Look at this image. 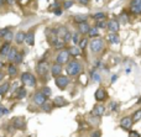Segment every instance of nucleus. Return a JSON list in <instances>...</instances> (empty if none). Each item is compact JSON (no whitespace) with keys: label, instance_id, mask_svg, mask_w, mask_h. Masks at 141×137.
<instances>
[{"label":"nucleus","instance_id":"de8ad7c7","mask_svg":"<svg viewBox=\"0 0 141 137\" xmlns=\"http://www.w3.org/2000/svg\"><path fill=\"white\" fill-rule=\"evenodd\" d=\"M18 1H19L20 5H26V4L30 1V0H18Z\"/></svg>","mask_w":141,"mask_h":137},{"label":"nucleus","instance_id":"6ab92c4d","mask_svg":"<svg viewBox=\"0 0 141 137\" xmlns=\"http://www.w3.org/2000/svg\"><path fill=\"white\" fill-rule=\"evenodd\" d=\"M89 29H90V26H89L87 22H83V24H79V25H78V31H79V34H82V35L88 34V32H89Z\"/></svg>","mask_w":141,"mask_h":137},{"label":"nucleus","instance_id":"ea45409f","mask_svg":"<svg viewBox=\"0 0 141 137\" xmlns=\"http://www.w3.org/2000/svg\"><path fill=\"white\" fill-rule=\"evenodd\" d=\"M72 40H73L74 43H78V42H79V35H78V32L72 34Z\"/></svg>","mask_w":141,"mask_h":137},{"label":"nucleus","instance_id":"bb28decb","mask_svg":"<svg viewBox=\"0 0 141 137\" xmlns=\"http://www.w3.org/2000/svg\"><path fill=\"white\" fill-rule=\"evenodd\" d=\"M131 120H132V122H137V121L141 120V109H139V110H136V111L134 112Z\"/></svg>","mask_w":141,"mask_h":137},{"label":"nucleus","instance_id":"58836bf2","mask_svg":"<svg viewBox=\"0 0 141 137\" xmlns=\"http://www.w3.org/2000/svg\"><path fill=\"white\" fill-rule=\"evenodd\" d=\"M72 5H73V0H66L63 3V9H69Z\"/></svg>","mask_w":141,"mask_h":137},{"label":"nucleus","instance_id":"4c0bfd02","mask_svg":"<svg viewBox=\"0 0 141 137\" xmlns=\"http://www.w3.org/2000/svg\"><path fill=\"white\" fill-rule=\"evenodd\" d=\"M51 109H52V104H50V103H47V101L42 105V110H43L45 112H50Z\"/></svg>","mask_w":141,"mask_h":137},{"label":"nucleus","instance_id":"c9c22d12","mask_svg":"<svg viewBox=\"0 0 141 137\" xmlns=\"http://www.w3.org/2000/svg\"><path fill=\"white\" fill-rule=\"evenodd\" d=\"M93 19H95V20H98V21L104 20V19H105V14H104V13H97V14L93 15Z\"/></svg>","mask_w":141,"mask_h":137},{"label":"nucleus","instance_id":"9b49d317","mask_svg":"<svg viewBox=\"0 0 141 137\" xmlns=\"http://www.w3.org/2000/svg\"><path fill=\"white\" fill-rule=\"evenodd\" d=\"M106 29H108L111 34H118V31L120 30V25H119L118 20H110V21L108 22Z\"/></svg>","mask_w":141,"mask_h":137},{"label":"nucleus","instance_id":"6e6552de","mask_svg":"<svg viewBox=\"0 0 141 137\" xmlns=\"http://www.w3.org/2000/svg\"><path fill=\"white\" fill-rule=\"evenodd\" d=\"M32 99H34V103H35L36 105H38V106H42V105L47 101V98H46L41 91H36V93L34 94Z\"/></svg>","mask_w":141,"mask_h":137},{"label":"nucleus","instance_id":"473e14b6","mask_svg":"<svg viewBox=\"0 0 141 137\" xmlns=\"http://www.w3.org/2000/svg\"><path fill=\"white\" fill-rule=\"evenodd\" d=\"M3 38H4V40H5L6 42H10V41H11V40L14 38V34L11 32V30H9V31H8V32L5 34V36H4Z\"/></svg>","mask_w":141,"mask_h":137},{"label":"nucleus","instance_id":"f3484780","mask_svg":"<svg viewBox=\"0 0 141 137\" xmlns=\"http://www.w3.org/2000/svg\"><path fill=\"white\" fill-rule=\"evenodd\" d=\"M10 50H11V46H10V42H5L3 46H1V48H0V56H8V53L10 52Z\"/></svg>","mask_w":141,"mask_h":137},{"label":"nucleus","instance_id":"49530a36","mask_svg":"<svg viewBox=\"0 0 141 137\" xmlns=\"http://www.w3.org/2000/svg\"><path fill=\"white\" fill-rule=\"evenodd\" d=\"M76 1H78V3L82 4V5H87V4L89 3V0H76Z\"/></svg>","mask_w":141,"mask_h":137},{"label":"nucleus","instance_id":"20e7f679","mask_svg":"<svg viewBox=\"0 0 141 137\" xmlns=\"http://www.w3.org/2000/svg\"><path fill=\"white\" fill-rule=\"evenodd\" d=\"M21 82L26 86H31V88L36 86V78L29 72H25V73L21 74Z\"/></svg>","mask_w":141,"mask_h":137},{"label":"nucleus","instance_id":"79ce46f5","mask_svg":"<svg viewBox=\"0 0 141 137\" xmlns=\"http://www.w3.org/2000/svg\"><path fill=\"white\" fill-rule=\"evenodd\" d=\"M9 31V27H5V29H1L0 30V37H4L5 36V34Z\"/></svg>","mask_w":141,"mask_h":137},{"label":"nucleus","instance_id":"9d476101","mask_svg":"<svg viewBox=\"0 0 141 137\" xmlns=\"http://www.w3.org/2000/svg\"><path fill=\"white\" fill-rule=\"evenodd\" d=\"M130 10L139 15L141 14V0H131V3H130Z\"/></svg>","mask_w":141,"mask_h":137},{"label":"nucleus","instance_id":"7ed1b4c3","mask_svg":"<svg viewBox=\"0 0 141 137\" xmlns=\"http://www.w3.org/2000/svg\"><path fill=\"white\" fill-rule=\"evenodd\" d=\"M89 48L93 53H99L104 48V41L102 38H94L89 42Z\"/></svg>","mask_w":141,"mask_h":137},{"label":"nucleus","instance_id":"ddd939ff","mask_svg":"<svg viewBox=\"0 0 141 137\" xmlns=\"http://www.w3.org/2000/svg\"><path fill=\"white\" fill-rule=\"evenodd\" d=\"M51 43H52V45H53V46H54L56 48H63V47H64V43H66V42H64V41H63L62 38H59L58 36H56V35H54V36H52Z\"/></svg>","mask_w":141,"mask_h":137},{"label":"nucleus","instance_id":"3c124183","mask_svg":"<svg viewBox=\"0 0 141 137\" xmlns=\"http://www.w3.org/2000/svg\"><path fill=\"white\" fill-rule=\"evenodd\" d=\"M5 1H6V0H0V6H3Z\"/></svg>","mask_w":141,"mask_h":137},{"label":"nucleus","instance_id":"5701e85b","mask_svg":"<svg viewBox=\"0 0 141 137\" xmlns=\"http://www.w3.org/2000/svg\"><path fill=\"white\" fill-rule=\"evenodd\" d=\"M16 54H18V50H16V48H14V47H11L10 52H9V53H8V56H6L8 61H9V62H14V61H15Z\"/></svg>","mask_w":141,"mask_h":137},{"label":"nucleus","instance_id":"6e6d98bb","mask_svg":"<svg viewBox=\"0 0 141 137\" xmlns=\"http://www.w3.org/2000/svg\"><path fill=\"white\" fill-rule=\"evenodd\" d=\"M63 1H66V0H63Z\"/></svg>","mask_w":141,"mask_h":137},{"label":"nucleus","instance_id":"8fccbe9b","mask_svg":"<svg viewBox=\"0 0 141 137\" xmlns=\"http://www.w3.org/2000/svg\"><path fill=\"white\" fill-rule=\"evenodd\" d=\"M3 79H4V74H3L1 72H0V82H1Z\"/></svg>","mask_w":141,"mask_h":137},{"label":"nucleus","instance_id":"aec40b11","mask_svg":"<svg viewBox=\"0 0 141 137\" xmlns=\"http://www.w3.org/2000/svg\"><path fill=\"white\" fill-rule=\"evenodd\" d=\"M25 37H26V34L22 32V31H19L14 38H15V42H16L18 45H20V43H22V42L25 41Z\"/></svg>","mask_w":141,"mask_h":137},{"label":"nucleus","instance_id":"7c9ffc66","mask_svg":"<svg viewBox=\"0 0 141 137\" xmlns=\"http://www.w3.org/2000/svg\"><path fill=\"white\" fill-rule=\"evenodd\" d=\"M79 48H82V50H84L88 45H89V42H88V38L87 37H84V38H82V40H79Z\"/></svg>","mask_w":141,"mask_h":137},{"label":"nucleus","instance_id":"f704fd0d","mask_svg":"<svg viewBox=\"0 0 141 137\" xmlns=\"http://www.w3.org/2000/svg\"><path fill=\"white\" fill-rule=\"evenodd\" d=\"M41 93L46 96V98H48V96H51V94H52V90L48 88V86H43L42 88V90H41Z\"/></svg>","mask_w":141,"mask_h":137},{"label":"nucleus","instance_id":"864d4df0","mask_svg":"<svg viewBox=\"0 0 141 137\" xmlns=\"http://www.w3.org/2000/svg\"><path fill=\"white\" fill-rule=\"evenodd\" d=\"M54 13H56V15H59V14H61V10H59V9H58V10H56V11H54Z\"/></svg>","mask_w":141,"mask_h":137},{"label":"nucleus","instance_id":"423d86ee","mask_svg":"<svg viewBox=\"0 0 141 137\" xmlns=\"http://www.w3.org/2000/svg\"><path fill=\"white\" fill-rule=\"evenodd\" d=\"M69 52L67 51V50H62L58 54H57V57H56V62L58 63V64H64V63H67L68 62V59H69Z\"/></svg>","mask_w":141,"mask_h":137},{"label":"nucleus","instance_id":"a211bd4d","mask_svg":"<svg viewBox=\"0 0 141 137\" xmlns=\"http://www.w3.org/2000/svg\"><path fill=\"white\" fill-rule=\"evenodd\" d=\"M13 123H14V126H15V128H25V121H24V119L22 117H16V119H14L13 120Z\"/></svg>","mask_w":141,"mask_h":137},{"label":"nucleus","instance_id":"f257e3e1","mask_svg":"<svg viewBox=\"0 0 141 137\" xmlns=\"http://www.w3.org/2000/svg\"><path fill=\"white\" fill-rule=\"evenodd\" d=\"M83 70V66L78 61H70L66 67V72L69 77H76Z\"/></svg>","mask_w":141,"mask_h":137},{"label":"nucleus","instance_id":"72a5a7b5","mask_svg":"<svg viewBox=\"0 0 141 137\" xmlns=\"http://www.w3.org/2000/svg\"><path fill=\"white\" fill-rule=\"evenodd\" d=\"M22 57H24V53H22V52H18V54H16V57H15L14 63H15V64H20V63L22 62Z\"/></svg>","mask_w":141,"mask_h":137},{"label":"nucleus","instance_id":"e433bc0d","mask_svg":"<svg viewBox=\"0 0 141 137\" xmlns=\"http://www.w3.org/2000/svg\"><path fill=\"white\" fill-rule=\"evenodd\" d=\"M106 26H108V22L104 20H100L97 22V29H106Z\"/></svg>","mask_w":141,"mask_h":137},{"label":"nucleus","instance_id":"dca6fc26","mask_svg":"<svg viewBox=\"0 0 141 137\" xmlns=\"http://www.w3.org/2000/svg\"><path fill=\"white\" fill-rule=\"evenodd\" d=\"M51 73H52L53 77H58V75H61V73H62V66L58 64V63L53 64V66L51 67Z\"/></svg>","mask_w":141,"mask_h":137},{"label":"nucleus","instance_id":"37998d69","mask_svg":"<svg viewBox=\"0 0 141 137\" xmlns=\"http://www.w3.org/2000/svg\"><path fill=\"white\" fill-rule=\"evenodd\" d=\"M110 110L111 111H116L118 110V104L116 103H110Z\"/></svg>","mask_w":141,"mask_h":137},{"label":"nucleus","instance_id":"5fc2aeb1","mask_svg":"<svg viewBox=\"0 0 141 137\" xmlns=\"http://www.w3.org/2000/svg\"><path fill=\"white\" fill-rule=\"evenodd\" d=\"M3 67H4V63H3V62H1V61H0V69H1V68H3Z\"/></svg>","mask_w":141,"mask_h":137},{"label":"nucleus","instance_id":"c756f323","mask_svg":"<svg viewBox=\"0 0 141 137\" xmlns=\"http://www.w3.org/2000/svg\"><path fill=\"white\" fill-rule=\"evenodd\" d=\"M16 96L19 98V99H22V98H25L26 96V89L25 88H19L18 89V91H16Z\"/></svg>","mask_w":141,"mask_h":137},{"label":"nucleus","instance_id":"0eeeda50","mask_svg":"<svg viewBox=\"0 0 141 137\" xmlns=\"http://www.w3.org/2000/svg\"><path fill=\"white\" fill-rule=\"evenodd\" d=\"M48 68H50L48 63H47L46 61H41V62L37 64V67H36V72H37L38 75L43 77V75H46V74L48 73Z\"/></svg>","mask_w":141,"mask_h":137},{"label":"nucleus","instance_id":"393cba45","mask_svg":"<svg viewBox=\"0 0 141 137\" xmlns=\"http://www.w3.org/2000/svg\"><path fill=\"white\" fill-rule=\"evenodd\" d=\"M68 52H69V54H72V56H74V57H78V56L81 54L79 47H76V46H72V47L68 50Z\"/></svg>","mask_w":141,"mask_h":137},{"label":"nucleus","instance_id":"39448f33","mask_svg":"<svg viewBox=\"0 0 141 137\" xmlns=\"http://www.w3.org/2000/svg\"><path fill=\"white\" fill-rule=\"evenodd\" d=\"M54 83H56V85H57L59 89L63 90V89H66V88L68 86V84H69V78L66 77V75H58V77H56Z\"/></svg>","mask_w":141,"mask_h":137},{"label":"nucleus","instance_id":"2eb2a0df","mask_svg":"<svg viewBox=\"0 0 141 137\" xmlns=\"http://www.w3.org/2000/svg\"><path fill=\"white\" fill-rule=\"evenodd\" d=\"M25 41L27 42V45L34 46V43H35V31H34V30H30V31L26 34Z\"/></svg>","mask_w":141,"mask_h":137},{"label":"nucleus","instance_id":"f03ea898","mask_svg":"<svg viewBox=\"0 0 141 137\" xmlns=\"http://www.w3.org/2000/svg\"><path fill=\"white\" fill-rule=\"evenodd\" d=\"M53 32H54L56 36H58L59 38H62L64 42H68V41L72 40V34H70L66 27H63V26H59V27L54 29Z\"/></svg>","mask_w":141,"mask_h":137},{"label":"nucleus","instance_id":"1a4fd4ad","mask_svg":"<svg viewBox=\"0 0 141 137\" xmlns=\"http://www.w3.org/2000/svg\"><path fill=\"white\" fill-rule=\"evenodd\" d=\"M104 112H105V106H104L103 104H97V105H94V107H93V110H92V115H93V116H97V117H99V119L104 115Z\"/></svg>","mask_w":141,"mask_h":137},{"label":"nucleus","instance_id":"c03bdc74","mask_svg":"<svg viewBox=\"0 0 141 137\" xmlns=\"http://www.w3.org/2000/svg\"><path fill=\"white\" fill-rule=\"evenodd\" d=\"M129 136H130V137H140V133H139L137 131H130Z\"/></svg>","mask_w":141,"mask_h":137},{"label":"nucleus","instance_id":"09e8293b","mask_svg":"<svg viewBox=\"0 0 141 137\" xmlns=\"http://www.w3.org/2000/svg\"><path fill=\"white\" fill-rule=\"evenodd\" d=\"M6 3L11 5V4H14V3H15V0H6Z\"/></svg>","mask_w":141,"mask_h":137},{"label":"nucleus","instance_id":"b1692460","mask_svg":"<svg viewBox=\"0 0 141 137\" xmlns=\"http://www.w3.org/2000/svg\"><path fill=\"white\" fill-rule=\"evenodd\" d=\"M87 19H88V16L87 15H76L74 17H73V20L79 25V24H83V22H87Z\"/></svg>","mask_w":141,"mask_h":137},{"label":"nucleus","instance_id":"603ef678","mask_svg":"<svg viewBox=\"0 0 141 137\" xmlns=\"http://www.w3.org/2000/svg\"><path fill=\"white\" fill-rule=\"evenodd\" d=\"M115 80H116V75H113L111 77V82H115Z\"/></svg>","mask_w":141,"mask_h":137},{"label":"nucleus","instance_id":"c85d7f7f","mask_svg":"<svg viewBox=\"0 0 141 137\" xmlns=\"http://www.w3.org/2000/svg\"><path fill=\"white\" fill-rule=\"evenodd\" d=\"M88 35H89V37H92V38H93V37H98V36H99V31H98L97 27H90Z\"/></svg>","mask_w":141,"mask_h":137},{"label":"nucleus","instance_id":"a878e982","mask_svg":"<svg viewBox=\"0 0 141 137\" xmlns=\"http://www.w3.org/2000/svg\"><path fill=\"white\" fill-rule=\"evenodd\" d=\"M108 40L111 42V43H119L120 42V38H119V36H118V34H109V36H108Z\"/></svg>","mask_w":141,"mask_h":137},{"label":"nucleus","instance_id":"a19ab883","mask_svg":"<svg viewBox=\"0 0 141 137\" xmlns=\"http://www.w3.org/2000/svg\"><path fill=\"white\" fill-rule=\"evenodd\" d=\"M9 112V110L8 109H5L3 105H0V117H1V116H4L5 114H8Z\"/></svg>","mask_w":141,"mask_h":137},{"label":"nucleus","instance_id":"4be33fe9","mask_svg":"<svg viewBox=\"0 0 141 137\" xmlns=\"http://www.w3.org/2000/svg\"><path fill=\"white\" fill-rule=\"evenodd\" d=\"M53 105L54 106H63V105H67V101L63 99V96H57L53 99Z\"/></svg>","mask_w":141,"mask_h":137},{"label":"nucleus","instance_id":"2f4dec72","mask_svg":"<svg viewBox=\"0 0 141 137\" xmlns=\"http://www.w3.org/2000/svg\"><path fill=\"white\" fill-rule=\"evenodd\" d=\"M8 73H9V75H16V73H18V68H16L15 66L10 64V66L8 67Z\"/></svg>","mask_w":141,"mask_h":137},{"label":"nucleus","instance_id":"f8f14e48","mask_svg":"<svg viewBox=\"0 0 141 137\" xmlns=\"http://www.w3.org/2000/svg\"><path fill=\"white\" fill-rule=\"evenodd\" d=\"M120 126H121V128H124V130H130L131 126H132V120H131V117H130V116L123 117V119L120 120Z\"/></svg>","mask_w":141,"mask_h":137},{"label":"nucleus","instance_id":"4468645a","mask_svg":"<svg viewBox=\"0 0 141 137\" xmlns=\"http://www.w3.org/2000/svg\"><path fill=\"white\" fill-rule=\"evenodd\" d=\"M94 98H95L97 101H103V100L106 98V91H105L103 88H98V89L95 90Z\"/></svg>","mask_w":141,"mask_h":137},{"label":"nucleus","instance_id":"cd10ccee","mask_svg":"<svg viewBox=\"0 0 141 137\" xmlns=\"http://www.w3.org/2000/svg\"><path fill=\"white\" fill-rule=\"evenodd\" d=\"M9 89H10V84H9V82L4 83L3 85H0V95H4Z\"/></svg>","mask_w":141,"mask_h":137},{"label":"nucleus","instance_id":"412c9836","mask_svg":"<svg viewBox=\"0 0 141 137\" xmlns=\"http://www.w3.org/2000/svg\"><path fill=\"white\" fill-rule=\"evenodd\" d=\"M90 79H92L94 83H99V82L102 80L100 74H99L95 69H92V70H90Z\"/></svg>","mask_w":141,"mask_h":137},{"label":"nucleus","instance_id":"a18cd8bd","mask_svg":"<svg viewBox=\"0 0 141 137\" xmlns=\"http://www.w3.org/2000/svg\"><path fill=\"white\" fill-rule=\"evenodd\" d=\"M90 137H100V131H94V132L90 135Z\"/></svg>","mask_w":141,"mask_h":137}]
</instances>
